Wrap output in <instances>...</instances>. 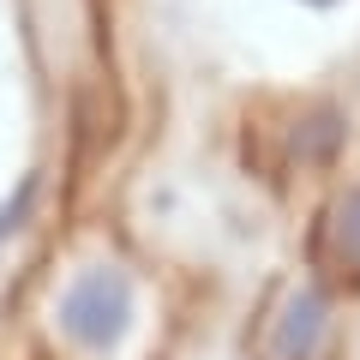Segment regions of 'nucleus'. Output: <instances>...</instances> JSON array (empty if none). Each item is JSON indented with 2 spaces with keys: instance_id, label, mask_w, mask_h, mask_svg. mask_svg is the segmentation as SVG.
I'll return each instance as SVG.
<instances>
[{
  "instance_id": "5",
  "label": "nucleus",
  "mask_w": 360,
  "mask_h": 360,
  "mask_svg": "<svg viewBox=\"0 0 360 360\" xmlns=\"http://www.w3.org/2000/svg\"><path fill=\"white\" fill-rule=\"evenodd\" d=\"M295 6H307V13H336L342 0H295Z\"/></svg>"
},
{
  "instance_id": "2",
  "label": "nucleus",
  "mask_w": 360,
  "mask_h": 360,
  "mask_svg": "<svg viewBox=\"0 0 360 360\" xmlns=\"http://www.w3.org/2000/svg\"><path fill=\"white\" fill-rule=\"evenodd\" d=\"M324 319H330V300L319 288H295L283 307V324H276V360H312L319 354Z\"/></svg>"
},
{
  "instance_id": "1",
  "label": "nucleus",
  "mask_w": 360,
  "mask_h": 360,
  "mask_svg": "<svg viewBox=\"0 0 360 360\" xmlns=\"http://www.w3.org/2000/svg\"><path fill=\"white\" fill-rule=\"evenodd\" d=\"M60 330L72 336L84 354H120L139 324V295H132V276L120 264H90L66 283L60 307H54Z\"/></svg>"
},
{
  "instance_id": "3",
  "label": "nucleus",
  "mask_w": 360,
  "mask_h": 360,
  "mask_svg": "<svg viewBox=\"0 0 360 360\" xmlns=\"http://www.w3.org/2000/svg\"><path fill=\"white\" fill-rule=\"evenodd\" d=\"M319 252L336 270H360V186H348V193L330 198V210L319 222Z\"/></svg>"
},
{
  "instance_id": "4",
  "label": "nucleus",
  "mask_w": 360,
  "mask_h": 360,
  "mask_svg": "<svg viewBox=\"0 0 360 360\" xmlns=\"http://www.w3.org/2000/svg\"><path fill=\"white\" fill-rule=\"evenodd\" d=\"M37 205H42V168H25V174H18V186L0 198V246L13 240L18 229H30Z\"/></svg>"
}]
</instances>
